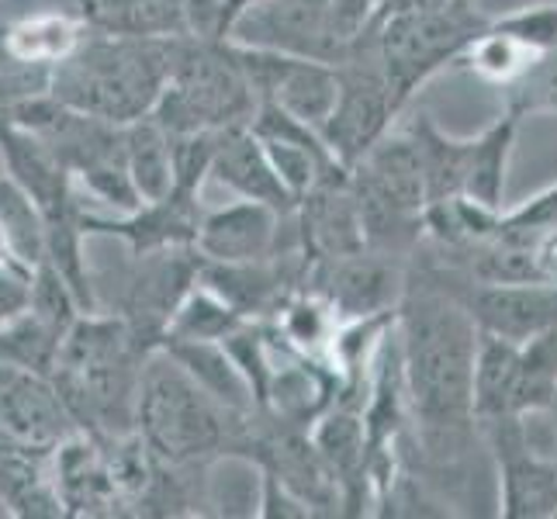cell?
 Here are the masks:
<instances>
[{
    "label": "cell",
    "instance_id": "6da1fadb",
    "mask_svg": "<svg viewBox=\"0 0 557 519\" xmlns=\"http://www.w3.org/2000/svg\"><path fill=\"white\" fill-rule=\"evenodd\" d=\"M478 322L436 271L409 277L398 305V350L406 371L416 454L433 474H454L478 440L474 357Z\"/></svg>",
    "mask_w": 557,
    "mask_h": 519
},
{
    "label": "cell",
    "instance_id": "7a4b0ae2",
    "mask_svg": "<svg viewBox=\"0 0 557 519\" xmlns=\"http://www.w3.org/2000/svg\"><path fill=\"white\" fill-rule=\"evenodd\" d=\"M149 350L119 312H84L63 339L52 381L73 422L94 436H128L139 419Z\"/></svg>",
    "mask_w": 557,
    "mask_h": 519
},
{
    "label": "cell",
    "instance_id": "3957f363",
    "mask_svg": "<svg viewBox=\"0 0 557 519\" xmlns=\"http://www.w3.org/2000/svg\"><path fill=\"white\" fill-rule=\"evenodd\" d=\"M177 38L108 35L94 28L66 63L52 70V98L114 125L152 114L174 70Z\"/></svg>",
    "mask_w": 557,
    "mask_h": 519
},
{
    "label": "cell",
    "instance_id": "277c9868",
    "mask_svg": "<svg viewBox=\"0 0 557 519\" xmlns=\"http://www.w3.org/2000/svg\"><path fill=\"white\" fill-rule=\"evenodd\" d=\"M249 422L253 412H228L166 350L149 354L136 433L163 465L195 468L211 457H239Z\"/></svg>",
    "mask_w": 557,
    "mask_h": 519
},
{
    "label": "cell",
    "instance_id": "5b68a950",
    "mask_svg": "<svg viewBox=\"0 0 557 519\" xmlns=\"http://www.w3.org/2000/svg\"><path fill=\"white\" fill-rule=\"evenodd\" d=\"M488 22L492 17L478 11V0H412L377 8L360 38L374 49L395 104L406 108L433 73L460 60V52Z\"/></svg>",
    "mask_w": 557,
    "mask_h": 519
},
{
    "label": "cell",
    "instance_id": "8992f818",
    "mask_svg": "<svg viewBox=\"0 0 557 519\" xmlns=\"http://www.w3.org/2000/svg\"><path fill=\"white\" fill-rule=\"evenodd\" d=\"M257 108V94L225 38H177L174 70L152 108V119L170 136L246 125L253 122Z\"/></svg>",
    "mask_w": 557,
    "mask_h": 519
},
{
    "label": "cell",
    "instance_id": "52a82bcc",
    "mask_svg": "<svg viewBox=\"0 0 557 519\" xmlns=\"http://www.w3.org/2000/svg\"><path fill=\"white\" fill-rule=\"evenodd\" d=\"M336 66H339V98L333 114L322 125V136L336 152V160L354 170V163L368 157V149L374 143L388 136L392 119L401 108L395 104V94L388 81H384V70L374 49L363 38H357Z\"/></svg>",
    "mask_w": 557,
    "mask_h": 519
},
{
    "label": "cell",
    "instance_id": "ba28073f",
    "mask_svg": "<svg viewBox=\"0 0 557 519\" xmlns=\"http://www.w3.org/2000/svg\"><path fill=\"white\" fill-rule=\"evenodd\" d=\"M201 277V254L195 246L157 249V254L132 257V271L122 281L119 312L132 336H136L149 354H157L166 339V325L174 319L181 298Z\"/></svg>",
    "mask_w": 557,
    "mask_h": 519
},
{
    "label": "cell",
    "instance_id": "9c48e42d",
    "mask_svg": "<svg viewBox=\"0 0 557 519\" xmlns=\"http://www.w3.org/2000/svg\"><path fill=\"white\" fill-rule=\"evenodd\" d=\"M225 38L253 49L312 55L325 63H339L350 52V42L336 32L330 0H257L236 17Z\"/></svg>",
    "mask_w": 557,
    "mask_h": 519
},
{
    "label": "cell",
    "instance_id": "30bf717a",
    "mask_svg": "<svg viewBox=\"0 0 557 519\" xmlns=\"http://www.w3.org/2000/svg\"><path fill=\"white\" fill-rule=\"evenodd\" d=\"M498 457V512L506 519L557 516V457L533 447L523 416L482 422Z\"/></svg>",
    "mask_w": 557,
    "mask_h": 519
},
{
    "label": "cell",
    "instance_id": "8fae6325",
    "mask_svg": "<svg viewBox=\"0 0 557 519\" xmlns=\"http://www.w3.org/2000/svg\"><path fill=\"white\" fill-rule=\"evenodd\" d=\"M440 281L465 301L478 330L530 343L544 333H557V281H520V284H482L457 271L436 267Z\"/></svg>",
    "mask_w": 557,
    "mask_h": 519
},
{
    "label": "cell",
    "instance_id": "7c38bea8",
    "mask_svg": "<svg viewBox=\"0 0 557 519\" xmlns=\"http://www.w3.org/2000/svg\"><path fill=\"white\" fill-rule=\"evenodd\" d=\"M0 163L42 211L46 239L55 233H70V228H84V201L81 190H76L73 170L35 132L14 125L4 114H0Z\"/></svg>",
    "mask_w": 557,
    "mask_h": 519
},
{
    "label": "cell",
    "instance_id": "4fadbf2b",
    "mask_svg": "<svg viewBox=\"0 0 557 519\" xmlns=\"http://www.w3.org/2000/svg\"><path fill=\"white\" fill-rule=\"evenodd\" d=\"M406 284V257L381 254L371 246L350 257L309 263V274H305V287H315L319 295L330 298L343 319L398 312Z\"/></svg>",
    "mask_w": 557,
    "mask_h": 519
},
{
    "label": "cell",
    "instance_id": "5bb4252c",
    "mask_svg": "<svg viewBox=\"0 0 557 519\" xmlns=\"http://www.w3.org/2000/svg\"><path fill=\"white\" fill-rule=\"evenodd\" d=\"M76 430L81 427L49 374L0 363V447L55 454Z\"/></svg>",
    "mask_w": 557,
    "mask_h": 519
},
{
    "label": "cell",
    "instance_id": "9a60e30c",
    "mask_svg": "<svg viewBox=\"0 0 557 519\" xmlns=\"http://www.w3.org/2000/svg\"><path fill=\"white\" fill-rule=\"evenodd\" d=\"M205 219L201 208V190L174 187L160 201H143L139 208L125 211V215H98L87 211L81 215V225L87 239H122L128 257L157 254V249H174V246H195L198 228Z\"/></svg>",
    "mask_w": 557,
    "mask_h": 519
},
{
    "label": "cell",
    "instance_id": "2e32d148",
    "mask_svg": "<svg viewBox=\"0 0 557 519\" xmlns=\"http://www.w3.org/2000/svg\"><path fill=\"white\" fill-rule=\"evenodd\" d=\"M295 225H298V239L309 263L360 254V249L368 246V233H363L354 173L339 170L333 177H325L322 184H315L309 195L298 201Z\"/></svg>",
    "mask_w": 557,
    "mask_h": 519
},
{
    "label": "cell",
    "instance_id": "e0dca14e",
    "mask_svg": "<svg viewBox=\"0 0 557 519\" xmlns=\"http://www.w3.org/2000/svg\"><path fill=\"white\" fill-rule=\"evenodd\" d=\"M287 215L263 201L239 198L225 208L205 211L195 249L205 260L219 263H246V260H267L274 257L281 243V228Z\"/></svg>",
    "mask_w": 557,
    "mask_h": 519
},
{
    "label": "cell",
    "instance_id": "ac0fdd59",
    "mask_svg": "<svg viewBox=\"0 0 557 519\" xmlns=\"http://www.w3.org/2000/svg\"><path fill=\"white\" fill-rule=\"evenodd\" d=\"M354 187L360 195L384 201L406 215H422L430 205V181L422 166L419 146L406 132H388L368 149V157L354 163Z\"/></svg>",
    "mask_w": 557,
    "mask_h": 519
},
{
    "label": "cell",
    "instance_id": "d6986e66",
    "mask_svg": "<svg viewBox=\"0 0 557 519\" xmlns=\"http://www.w3.org/2000/svg\"><path fill=\"white\" fill-rule=\"evenodd\" d=\"M211 177L239 198L263 201V205L277 208L281 215H292V211L298 208L295 195L277 177L271 157H267V149H263L260 136L249 122L219 132L215 160H211Z\"/></svg>",
    "mask_w": 557,
    "mask_h": 519
},
{
    "label": "cell",
    "instance_id": "ffe728a7",
    "mask_svg": "<svg viewBox=\"0 0 557 519\" xmlns=\"http://www.w3.org/2000/svg\"><path fill=\"white\" fill-rule=\"evenodd\" d=\"M309 436L322 457V465L336 478L339 495H343V512H363V503H368V495H371V478H368L371 447H368L363 412L350 406L325 409L315 419Z\"/></svg>",
    "mask_w": 557,
    "mask_h": 519
},
{
    "label": "cell",
    "instance_id": "44dd1931",
    "mask_svg": "<svg viewBox=\"0 0 557 519\" xmlns=\"http://www.w3.org/2000/svg\"><path fill=\"white\" fill-rule=\"evenodd\" d=\"M520 114L503 111L498 119L478 132L474 139L460 143V195L482 201L488 208H503L506 201V173L516 132H520Z\"/></svg>",
    "mask_w": 557,
    "mask_h": 519
},
{
    "label": "cell",
    "instance_id": "7402d4cb",
    "mask_svg": "<svg viewBox=\"0 0 557 519\" xmlns=\"http://www.w3.org/2000/svg\"><path fill=\"white\" fill-rule=\"evenodd\" d=\"M0 503L17 519L66 516L63 495L52 471V454L0 447Z\"/></svg>",
    "mask_w": 557,
    "mask_h": 519
},
{
    "label": "cell",
    "instance_id": "603a6c76",
    "mask_svg": "<svg viewBox=\"0 0 557 519\" xmlns=\"http://www.w3.org/2000/svg\"><path fill=\"white\" fill-rule=\"evenodd\" d=\"M520 374H523V343L485 333L478 336V357H474V416L478 427L516 412V395H520Z\"/></svg>",
    "mask_w": 557,
    "mask_h": 519
},
{
    "label": "cell",
    "instance_id": "cb8c5ba5",
    "mask_svg": "<svg viewBox=\"0 0 557 519\" xmlns=\"http://www.w3.org/2000/svg\"><path fill=\"white\" fill-rule=\"evenodd\" d=\"M160 350H166L181 368L195 378L201 388L222 401L228 412H257V398L239 371L233 354L225 350L222 339H170Z\"/></svg>",
    "mask_w": 557,
    "mask_h": 519
},
{
    "label": "cell",
    "instance_id": "d4e9b609",
    "mask_svg": "<svg viewBox=\"0 0 557 519\" xmlns=\"http://www.w3.org/2000/svg\"><path fill=\"white\" fill-rule=\"evenodd\" d=\"M271 322H274L277 336L292 346V350H298L305 357H315V360H330L343 316L336 312V305L330 298L315 292V287L301 284L284 298V305L271 316Z\"/></svg>",
    "mask_w": 557,
    "mask_h": 519
},
{
    "label": "cell",
    "instance_id": "484cf974",
    "mask_svg": "<svg viewBox=\"0 0 557 519\" xmlns=\"http://www.w3.org/2000/svg\"><path fill=\"white\" fill-rule=\"evenodd\" d=\"M90 28L136 38H184L187 0H98L87 11Z\"/></svg>",
    "mask_w": 557,
    "mask_h": 519
},
{
    "label": "cell",
    "instance_id": "4316f807",
    "mask_svg": "<svg viewBox=\"0 0 557 519\" xmlns=\"http://www.w3.org/2000/svg\"><path fill=\"white\" fill-rule=\"evenodd\" d=\"M125 163H128V173H132V181H136L143 201H160L177 184L174 136H170L152 114L125 125Z\"/></svg>",
    "mask_w": 557,
    "mask_h": 519
},
{
    "label": "cell",
    "instance_id": "83f0119b",
    "mask_svg": "<svg viewBox=\"0 0 557 519\" xmlns=\"http://www.w3.org/2000/svg\"><path fill=\"white\" fill-rule=\"evenodd\" d=\"M541 60L536 52H530L520 38H512L509 32H503V28H495L492 22H488V28L482 32V35H474L471 42H468V49L460 52V60L454 63V66H460V70H468L471 76H478L482 84H492V87H498V90H506V87H512L520 76Z\"/></svg>",
    "mask_w": 557,
    "mask_h": 519
},
{
    "label": "cell",
    "instance_id": "f1b7e54d",
    "mask_svg": "<svg viewBox=\"0 0 557 519\" xmlns=\"http://www.w3.org/2000/svg\"><path fill=\"white\" fill-rule=\"evenodd\" d=\"M63 339L66 336L38 312H32V305H28V312H22L0 330V363L52 378L55 363H60Z\"/></svg>",
    "mask_w": 557,
    "mask_h": 519
},
{
    "label": "cell",
    "instance_id": "f546056e",
    "mask_svg": "<svg viewBox=\"0 0 557 519\" xmlns=\"http://www.w3.org/2000/svg\"><path fill=\"white\" fill-rule=\"evenodd\" d=\"M243 322H249V319H243L233 305L219 298L198 277V284L181 298L174 319L166 325L163 343H170V339H225L233 330H239Z\"/></svg>",
    "mask_w": 557,
    "mask_h": 519
},
{
    "label": "cell",
    "instance_id": "4dcf8cb0",
    "mask_svg": "<svg viewBox=\"0 0 557 519\" xmlns=\"http://www.w3.org/2000/svg\"><path fill=\"white\" fill-rule=\"evenodd\" d=\"M0 225L8 228V236L28 267H38L46 260V222L42 211L25 195V187L17 184L11 173H0Z\"/></svg>",
    "mask_w": 557,
    "mask_h": 519
},
{
    "label": "cell",
    "instance_id": "1f68e13d",
    "mask_svg": "<svg viewBox=\"0 0 557 519\" xmlns=\"http://www.w3.org/2000/svg\"><path fill=\"white\" fill-rule=\"evenodd\" d=\"M506 108L520 119L530 114H557V49L544 52L520 81L506 87Z\"/></svg>",
    "mask_w": 557,
    "mask_h": 519
},
{
    "label": "cell",
    "instance_id": "d6a6232c",
    "mask_svg": "<svg viewBox=\"0 0 557 519\" xmlns=\"http://www.w3.org/2000/svg\"><path fill=\"white\" fill-rule=\"evenodd\" d=\"M492 25L509 32L512 38H520L536 55L557 49V4H533V8L509 11L503 17H492Z\"/></svg>",
    "mask_w": 557,
    "mask_h": 519
},
{
    "label": "cell",
    "instance_id": "836d02e7",
    "mask_svg": "<svg viewBox=\"0 0 557 519\" xmlns=\"http://www.w3.org/2000/svg\"><path fill=\"white\" fill-rule=\"evenodd\" d=\"M257 512L263 519H305V516H315L312 506L305 503V498L287 489L277 474L271 471H260V498H257Z\"/></svg>",
    "mask_w": 557,
    "mask_h": 519
},
{
    "label": "cell",
    "instance_id": "e575fe53",
    "mask_svg": "<svg viewBox=\"0 0 557 519\" xmlns=\"http://www.w3.org/2000/svg\"><path fill=\"white\" fill-rule=\"evenodd\" d=\"M32 267H0V330L32 305Z\"/></svg>",
    "mask_w": 557,
    "mask_h": 519
},
{
    "label": "cell",
    "instance_id": "d590c367",
    "mask_svg": "<svg viewBox=\"0 0 557 519\" xmlns=\"http://www.w3.org/2000/svg\"><path fill=\"white\" fill-rule=\"evenodd\" d=\"M377 8H381V0H330L336 32L347 38L350 46L357 42L363 32H368V25L374 22Z\"/></svg>",
    "mask_w": 557,
    "mask_h": 519
},
{
    "label": "cell",
    "instance_id": "8d00e7d4",
    "mask_svg": "<svg viewBox=\"0 0 557 519\" xmlns=\"http://www.w3.org/2000/svg\"><path fill=\"white\" fill-rule=\"evenodd\" d=\"M253 4H257V0H222V32H219V38H225L228 28L236 25V17H239L243 11H249Z\"/></svg>",
    "mask_w": 557,
    "mask_h": 519
},
{
    "label": "cell",
    "instance_id": "74e56055",
    "mask_svg": "<svg viewBox=\"0 0 557 519\" xmlns=\"http://www.w3.org/2000/svg\"><path fill=\"white\" fill-rule=\"evenodd\" d=\"M94 4H98V0H42V4H38V11H73V14L87 17V11Z\"/></svg>",
    "mask_w": 557,
    "mask_h": 519
},
{
    "label": "cell",
    "instance_id": "f35d334b",
    "mask_svg": "<svg viewBox=\"0 0 557 519\" xmlns=\"http://www.w3.org/2000/svg\"><path fill=\"white\" fill-rule=\"evenodd\" d=\"M0 267H28L22 257H17V249H14L4 225H0ZM32 271H35V267H32Z\"/></svg>",
    "mask_w": 557,
    "mask_h": 519
}]
</instances>
